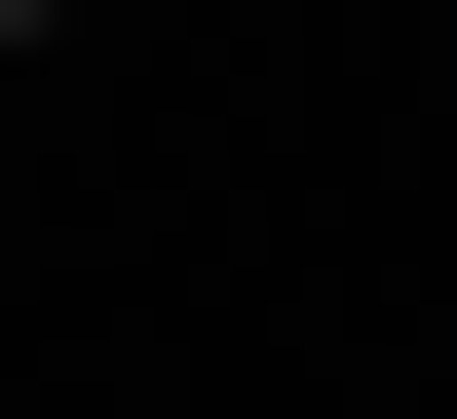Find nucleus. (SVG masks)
I'll use <instances>...</instances> for the list:
<instances>
[{
    "mask_svg": "<svg viewBox=\"0 0 457 419\" xmlns=\"http://www.w3.org/2000/svg\"><path fill=\"white\" fill-rule=\"evenodd\" d=\"M38 38H77V0H38Z\"/></svg>",
    "mask_w": 457,
    "mask_h": 419,
    "instance_id": "f257e3e1",
    "label": "nucleus"
}]
</instances>
